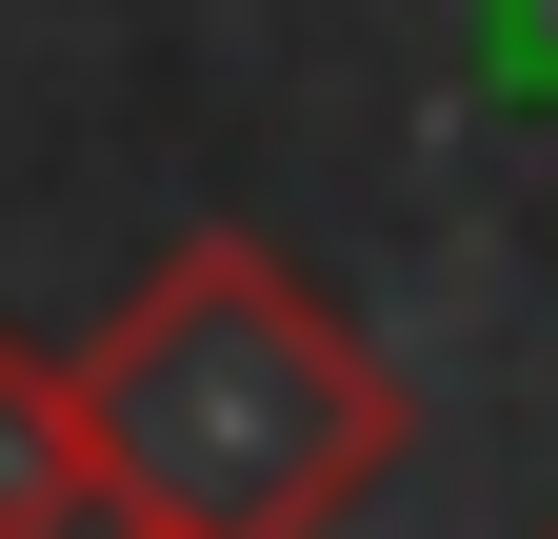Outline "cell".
Returning a JSON list of instances; mask_svg holds the SVG:
<instances>
[{"mask_svg":"<svg viewBox=\"0 0 558 539\" xmlns=\"http://www.w3.org/2000/svg\"><path fill=\"white\" fill-rule=\"evenodd\" d=\"M81 399H100L120 539H339L418 440L399 360L240 220H199L120 280V320L81 340Z\"/></svg>","mask_w":558,"mask_h":539,"instance_id":"obj_1","label":"cell"},{"mask_svg":"<svg viewBox=\"0 0 558 539\" xmlns=\"http://www.w3.org/2000/svg\"><path fill=\"white\" fill-rule=\"evenodd\" d=\"M0 539H120L100 500V399L60 340H0Z\"/></svg>","mask_w":558,"mask_h":539,"instance_id":"obj_2","label":"cell"},{"mask_svg":"<svg viewBox=\"0 0 558 539\" xmlns=\"http://www.w3.org/2000/svg\"><path fill=\"white\" fill-rule=\"evenodd\" d=\"M538 539H558V519H538Z\"/></svg>","mask_w":558,"mask_h":539,"instance_id":"obj_3","label":"cell"}]
</instances>
